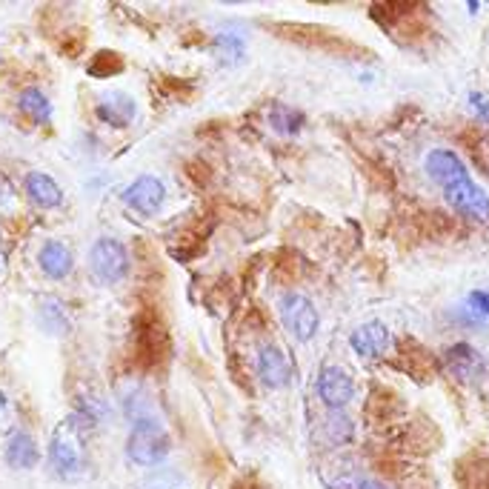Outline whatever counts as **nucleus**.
<instances>
[{
  "label": "nucleus",
  "instance_id": "nucleus-26",
  "mask_svg": "<svg viewBox=\"0 0 489 489\" xmlns=\"http://www.w3.org/2000/svg\"><path fill=\"white\" fill-rule=\"evenodd\" d=\"M0 272H4V261H0Z\"/></svg>",
  "mask_w": 489,
  "mask_h": 489
},
{
  "label": "nucleus",
  "instance_id": "nucleus-23",
  "mask_svg": "<svg viewBox=\"0 0 489 489\" xmlns=\"http://www.w3.org/2000/svg\"><path fill=\"white\" fill-rule=\"evenodd\" d=\"M469 106L476 109V112L484 118V120H489V98L484 92H469Z\"/></svg>",
  "mask_w": 489,
  "mask_h": 489
},
{
  "label": "nucleus",
  "instance_id": "nucleus-22",
  "mask_svg": "<svg viewBox=\"0 0 489 489\" xmlns=\"http://www.w3.org/2000/svg\"><path fill=\"white\" fill-rule=\"evenodd\" d=\"M14 427V406L6 396H0V432H9Z\"/></svg>",
  "mask_w": 489,
  "mask_h": 489
},
{
  "label": "nucleus",
  "instance_id": "nucleus-11",
  "mask_svg": "<svg viewBox=\"0 0 489 489\" xmlns=\"http://www.w3.org/2000/svg\"><path fill=\"white\" fill-rule=\"evenodd\" d=\"M350 346L360 358L381 360L389 352V346H392V333L387 329V324H381V321H367V324H360L355 333L350 335Z\"/></svg>",
  "mask_w": 489,
  "mask_h": 489
},
{
  "label": "nucleus",
  "instance_id": "nucleus-17",
  "mask_svg": "<svg viewBox=\"0 0 489 489\" xmlns=\"http://www.w3.org/2000/svg\"><path fill=\"white\" fill-rule=\"evenodd\" d=\"M270 123L278 135H287V138H298L307 123V115L301 109H292V106H272L270 109Z\"/></svg>",
  "mask_w": 489,
  "mask_h": 489
},
{
  "label": "nucleus",
  "instance_id": "nucleus-8",
  "mask_svg": "<svg viewBox=\"0 0 489 489\" xmlns=\"http://www.w3.org/2000/svg\"><path fill=\"white\" fill-rule=\"evenodd\" d=\"M444 364H447V369L455 378H458L461 384H478V381H484V375H486L484 355L472 343H467V341H458V343L447 346Z\"/></svg>",
  "mask_w": 489,
  "mask_h": 489
},
{
  "label": "nucleus",
  "instance_id": "nucleus-13",
  "mask_svg": "<svg viewBox=\"0 0 489 489\" xmlns=\"http://www.w3.org/2000/svg\"><path fill=\"white\" fill-rule=\"evenodd\" d=\"M23 186H26V195L35 200L38 207H43V209H58L60 203H63L60 183L52 175H46V172H29Z\"/></svg>",
  "mask_w": 489,
  "mask_h": 489
},
{
  "label": "nucleus",
  "instance_id": "nucleus-12",
  "mask_svg": "<svg viewBox=\"0 0 489 489\" xmlns=\"http://www.w3.org/2000/svg\"><path fill=\"white\" fill-rule=\"evenodd\" d=\"M94 112H98V118L109 126H115V129H123V126H129L138 115V106L135 101L129 98V94L123 92H109L103 94V98L98 101V106H94Z\"/></svg>",
  "mask_w": 489,
  "mask_h": 489
},
{
  "label": "nucleus",
  "instance_id": "nucleus-16",
  "mask_svg": "<svg viewBox=\"0 0 489 489\" xmlns=\"http://www.w3.org/2000/svg\"><path fill=\"white\" fill-rule=\"evenodd\" d=\"M18 106H21V112L29 120H35V123H49L52 120V101L46 98L40 89H35V86H29V89L21 92Z\"/></svg>",
  "mask_w": 489,
  "mask_h": 489
},
{
  "label": "nucleus",
  "instance_id": "nucleus-3",
  "mask_svg": "<svg viewBox=\"0 0 489 489\" xmlns=\"http://www.w3.org/2000/svg\"><path fill=\"white\" fill-rule=\"evenodd\" d=\"M280 321L289 333L307 343L318 335V326H321V315L315 309V304L309 301L307 295L301 292H287L280 298Z\"/></svg>",
  "mask_w": 489,
  "mask_h": 489
},
{
  "label": "nucleus",
  "instance_id": "nucleus-2",
  "mask_svg": "<svg viewBox=\"0 0 489 489\" xmlns=\"http://www.w3.org/2000/svg\"><path fill=\"white\" fill-rule=\"evenodd\" d=\"M89 266L92 275L103 287L120 283L129 275V249H126L118 238H98L89 252Z\"/></svg>",
  "mask_w": 489,
  "mask_h": 489
},
{
  "label": "nucleus",
  "instance_id": "nucleus-7",
  "mask_svg": "<svg viewBox=\"0 0 489 489\" xmlns=\"http://www.w3.org/2000/svg\"><path fill=\"white\" fill-rule=\"evenodd\" d=\"M123 203L129 209H135L138 215H155L157 209L164 207V200H166V186L161 178H155V175H140L135 178L129 186L123 189Z\"/></svg>",
  "mask_w": 489,
  "mask_h": 489
},
{
  "label": "nucleus",
  "instance_id": "nucleus-4",
  "mask_svg": "<svg viewBox=\"0 0 489 489\" xmlns=\"http://www.w3.org/2000/svg\"><path fill=\"white\" fill-rule=\"evenodd\" d=\"M84 435L77 432L72 423H60V430L55 432L49 444V464L60 478H72L84 469V449H81Z\"/></svg>",
  "mask_w": 489,
  "mask_h": 489
},
{
  "label": "nucleus",
  "instance_id": "nucleus-9",
  "mask_svg": "<svg viewBox=\"0 0 489 489\" xmlns=\"http://www.w3.org/2000/svg\"><path fill=\"white\" fill-rule=\"evenodd\" d=\"M255 372L266 389H283L292 381V360L275 343H263L255 358Z\"/></svg>",
  "mask_w": 489,
  "mask_h": 489
},
{
  "label": "nucleus",
  "instance_id": "nucleus-15",
  "mask_svg": "<svg viewBox=\"0 0 489 489\" xmlns=\"http://www.w3.org/2000/svg\"><path fill=\"white\" fill-rule=\"evenodd\" d=\"M40 461V449L26 430H14L6 444V464L12 469H31Z\"/></svg>",
  "mask_w": 489,
  "mask_h": 489
},
{
  "label": "nucleus",
  "instance_id": "nucleus-1",
  "mask_svg": "<svg viewBox=\"0 0 489 489\" xmlns=\"http://www.w3.org/2000/svg\"><path fill=\"white\" fill-rule=\"evenodd\" d=\"M172 438L164 423L155 418H138L132 423V432L126 438V458L135 467H157L169 458Z\"/></svg>",
  "mask_w": 489,
  "mask_h": 489
},
{
  "label": "nucleus",
  "instance_id": "nucleus-10",
  "mask_svg": "<svg viewBox=\"0 0 489 489\" xmlns=\"http://www.w3.org/2000/svg\"><path fill=\"white\" fill-rule=\"evenodd\" d=\"M423 169H427V175L440 186V192L469 178V169L461 161V155H455L452 149H444V147L427 152V157H423Z\"/></svg>",
  "mask_w": 489,
  "mask_h": 489
},
{
  "label": "nucleus",
  "instance_id": "nucleus-14",
  "mask_svg": "<svg viewBox=\"0 0 489 489\" xmlns=\"http://www.w3.org/2000/svg\"><path fill=\"white\" fill-rule=\"evenodd\" d=\"M38 263L43 275H49L52 280H63L69 272H72V249L63 244V241H46L40 246V255H38Z\"/></svg>",
  "mask_w": 489,
  "mask_h": 489
},
{
  "label": "nucleus",
  "instance_id": "nucleus-19",
  "mask_svg": "<svg viewBox=\"0 0 489 489\" xmlns=\"http://www.w3.org/2000/svg\"><path fill=\"white\" fill-rule=\"evenodd\" d=\"M212 49H215V55L220 58V63H227V67H235V63H238V60L244 58L246 43H244V38L232 35V31H224V35H218V38H215Z\"/></svg>",
  "mask_w": 489,
  "mask_h": 489
},
{
  "label": "nucleus",
  "instance_id": "nucleus-6",
  "mask_svg": "<svg viewBox=\"0 0 489 489\" xmlns=\"http://www.w3.org/2000/svg\"><path fill=\"white\" fill-rule=\"evenodd\" d=\"M444 198L458 215L476 220V224H489V195L472 178L444 189Z\"/></svg>",
  "mask_w": 489,
  "mask_h": 489
},
{
  "label": "nucleus",
  "instance_id": "nucleus-5",
  "mask_svg": "<svg viewBox=\"0 0 489 489\" xmlns=\"http://www.w3.org/2000/svg\"><path fill=\"white\" fill-rule=\"evenodd\" d=\"M315 389H318V398L324 401L326 409H335L341 413L343 406H350L355 398V381L350 372H343L335 364H326L318 372V381H315Z\"/></svg>",
  "mask_w": 489,
  "mask_h": 489
},
{
  "label": "nucleus",
  "instance_id": "nucleus-21",
  "mask_svg": "<svg viewBox=\"0 0 489 489\" xmlns=\"http://www.w3.org/2000/svg\"><path fill=\"white\" fill-rule=\"evenodd\" d=\"M467 307L472 309V315H476V318L489 321V289H472L467 295Z\"/></svg>",
  "mask_w": 489,
  "mask_h": 489
},
{
  "label": "nucleus",
  "instance_id": "nucleus-25",
  "mask_svg": "<svg viewBox=\"0 0 489 489\" xmlns=\"http://www.w3.org/2000/svg\"><path fill=\"white\" fill-rule=\"evenodd\" d=\"M9 192H12V186H9V181H6L4 172H0V203H4V200L9 198Z\"/></svg>",
  "mask_w": 489,
  "mask_h": 489
},
{
  "label": "nucleus",
  "instance_id": "nucleus-18",
  "mask_svg": "<svg viewBox=\"0 0 489 489\" xmlns=\"http://www.w3.org/2000/svg\"><path fill=\"white\" fill-rule=\"evenodd\" d=\"M40 326L46 329V333H52V335H63V333H69V312L63 309L60 301H55V298H49V301H43L40 304Z\"/></svg>",
  "mask_w": 489,
  "mask_h": 489
},
{
  "label": "nucleus",
  "instance_id": "nucleus-24",
  "mask_svg": "<svg viewBox=\"0 0 489 489\" xmlns=\"http://www.w3.org/2000/svg\"><path fill=\"white\" fill-rule=\"evenodd\" d=\"M350 489H389L384 481H378V478H355L350 484Z\"/></svg>",
  "mask_w": 489,
  "mask_h": 489
},
{
  "label": "nucleus",
  "instance_id": "nucleus-20",
  "mask_svg": "<svg viewBox=\"0 0 489 489\" xmlns=\"http://www.w3.org/2000/svg\"><path fill=\"white\" fill-rule=\"evenodd\" d=\"M326 438L329 444H346V440H352V423L350 418H343L341 413H333L326 418Z\"/></svg>",
  "mask_w": 489,
  "mask_h": 489
}]
</instances>
